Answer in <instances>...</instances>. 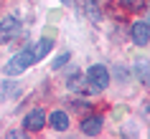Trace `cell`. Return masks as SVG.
Wrapping results in <instances>:
<instances>
[{
  "label": "cell",
  "instance_id": "obj_15",
  "mask_svg": "<svg viewBox=\"0 0 150 139\" xmlns=\"http://www.w3.org/2000/svg\"><path fill=\"white\" fill-rule=\"evenodd\" d=\"M61 3H69V0H61Z\"/></svg>",
  "mask_w": 150,
  "mask_h": 139
},
{
  "label": "cell",
  "instance_id": "obj_12",
  "mask_svg": "<svg viewBox=\"0 0 150 139\" xmlns=\"http://www.w3.org/2000/svg\"><path fill=\"white\" fill-rule=\"evenodd\" d=\"M69 58H71V53H61V56L54 61V68H61V66H66V63H69Z\"/></svg>",
  "mask_w": 150,
  "mask_h": 139
},
{
  "label": "cell",
  "instance_id": "obj_9",
  "mask_svg": "<svg viewBox=\"0 0 150 139\" xmlns=\"http://www.w3.org/2000/svg\"><path fill=\"white\" fill-rule=\"evenodd\" d=\"M135 73H137V78H140L142 84L150 86V63L148 61H137L135 63Z\"/></svg>",
  "mask_w": 150,
  "mask_h": 139
},
{
  "label": "cell",
  "instance_id": "obj_14",
  "mask_svg": "<svg viewBox=\"0 0 150 139\" xmlns=\"http://www.w3.org/2000/svg\"><path fill=\"white\" fill-rule=\"evenodd\" d=\"M148 25H150V15H148Z\"/></svg>",
  "mask_w": 150,
  "mask_h": 139
},
{
  "label": "cell",
  "instance_id": "obj_3",
  "mask_svg": "<svg viewBox=\"0 0 150 139\" xmlns=\"http://www.w3.org/2000/svg\"><path fill=\"white\" fill-rule=\"evenodd\" d=\"M21 33V20L18 18H3L0 20V43H8Z\"/></svg>",
  "mask_w": 150,
  "mask_h": 139
},
{
  "label": "cell",
  "instance_id": "obj_8",
  "mask_svg": "<svg viewBox=\"0 0 150 139\" xmlns=\"http://www.w3.org/2000/svg\"><path fill=\"white\" fill-rule=\"evenodd\" d=\"M48 51H51V38H41L38 43L33 46V56H36V61H43Z\"/></svg>",
  "mask_w": 150,
  "mask_h": 139
},
{
  "label": "cell",
  "instance_id": "obj_1",
  "mask_svg": "<svg viewBox=\"0 0 150 139\" xmlns=\"http://www.w3.org/2000/svg\"><path fill=\"white\" fill-rule=\"evenodd\" d=\"M36 63V56H33V46H25L21 53H16V58H10L8 66H5V73L8 76H18V73H23L28 66Z\"/></svg>",
  "mask_w": 150,
  "mask_h": 139
},
{
  "label": "cell",
  "instance_id": "obj_4",
  "mask_svg": "<svg viewBox=\"0 0 150 139\" xmlns=\"http://www.w3.org/2000/svg\"><path fill=\"white\" fill-rule=\"evenodd\" d=\"M130 36H132V41L137 43V46H148L150 43V25L137 20V23L130 28Z\"/></svg>",
  "mask_w": 150,
  "mask_h": 139
},
{
  "label": "cell",
  "instance_id": "obj_7",
  "mask_svg": "<svg viewBox=\"0 0 150 139\" xmlns=\"http://www.w3.org/2000/svg\"><path fill=\"white\" fill-rule=\"evenodd\" d=\"M48 124H51L54 129L64 131V129H69V116H66V111H51V116H48Z\"/></svg>",
  "mask_w": 150,
  "mask_h": 139
},
{
  "label": "cell",
  "instance_id": "obj_13",
  "mask_svg": "<svg viewBox=\"0 0 150 139\" xmlns=\"http://www.w3.org/2000/svg\"><path fill=\"white\" fill-rule=\"evenodd\" d=\"M5 137H8V139H21L23 134H21V131H10V134H5Z\"/></svg>",
  "mask_w": 150,
  "mask_h": 139
},
{
  "label": "cell",
  "instance_id": "obj_2",
  "mask_svg": "<svg viewBox=\"0 0 150 139\" xmlns=\"http://www.w3.org/2000/svg\"><path fill=\"white\" fill-rule=\"evenodd\" d=\"M87 78H89V86L94 91H104L110 86V71L104 68V66H92L87 71Z\"/></svg>",
  "mask_w": 150,
  "mask_h": 139
},
{
  "label": "cell",
  "instance_id": "obj_5",
  "mask_svg": "<svg viewBox=\"0 0 150 139\" xmlns=\"http://www.w3.org/2000/svg\"><path fill=\"white\" fill-rule=\"evenodd\" d=\"M43 124H46V111L33 109V111H28V114H25V129H28V131L43 129Z\"/></svg>",
  "mask_w": 150,
  "mask_h": 139
},
{
  "label": "cell",
  "instance_id": "obj_6",
  "mask_svg": "<svg viewBox=\"0 0 150 139\" xmlns=\"http://www.w3.org/2000/svg\"><path fill=\"white\" fill-rule=\"evenodd\" d=\"M81 131L87 134V137H97L99 131H102V116H89V119H84L81 122Z\"/></svg>",
  "mask_w": 150,
  "mask_h": 139
},
{
  "label": "cell",
  "instance_id": "obj_11",
  "mask_svg": "<svg viewBox=\"0 0 150 139\" xmlns=\"http://www.w3.org/2000/svg\"><path fill=\"white\" fill-rule=\"evenodd\" d=\"M120 3H122L127 10H140L142 5H145V0H120Z\"/></svg>",
  "mask_w": 150,
  "mask_h": 139
},
{
  "label": "cell",
  "instance_id": "obj_10",
  "mask_svg": "<svg viewBox=\"0 0 150 139\" xmlns=\"http://www.w3.org/2000/svg\"><path fill=\"white\" fill-rule=\"evenodd\" d=\"M10 96H18V86H13V84H0V101H3V99H10Z\"/></svg>",
  "mask_w": 150,
  "mask_h": 139
}]
</instances>
